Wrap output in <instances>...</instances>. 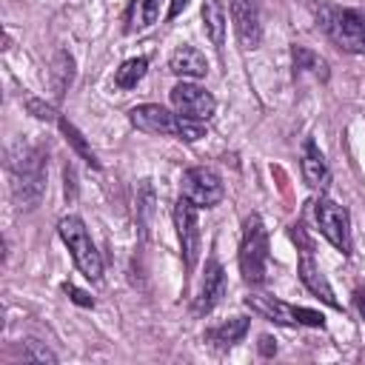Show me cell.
<instances>
[{
  "label": "cell",
  "instance_id": "obj_1",
  "mask_svg": "<svg viewBox=\"0 0 365 365\" xmlns=\"http://www.w3.org/2000/svg\"><path fill=\"white\" fill-rule=\"evenodd\" d=\"M9 171H11V194L14 202L26 211L37 208V202L46 194V154L37 145H17V151H11L9 160Z\"/></svg>",
  "mask_w": 365,
  "mask_h": 365
},
{
  "label": "cell",
  "instance_id": "obj_2",
  "mask_svg": "<svg viewBox=\"0 0 365 365\" xmlns=\"http://www.w3.org/2000/svg\"><path fill=\"white\" fill-rule=\"evenodd\" d=\"M128 120H131L134 128H140L145 134H165V137H177V140H185V143H197V140L205 137V125L202 123L188 120L182 114H171L168 108L154 106V103L131 108Z\"/></svg>",
  "mask_w": 365,
  "mask_h": 365
},
{
  "label": "cell",
  "instance_id": "obj_3",
  "mask_svg": "<svg viewBox=\"0 0 365 365\" xmlns=\"http://www.w3.org/2000/svg\"><path fill=\"white\" fill-rule=\"evenodd\" d=\"M240 271L242 279L251 285L265 282L268 274V234L259 214H248L242 222V242H240Z\"/></svg>",
  "mask_w": 365,
  "mask_h": 365
},
{
  "label": "cell",
  "instance_id": "obj_4",
  "mask_svg": "<svg viewBox=\"0 0 365 365\" xmlns=\"http://www.w3.org/2000/svg\"><path fill=\"white\" fill-rule=\"evenodd\" d=\"M57 231H60L63 242L68 245L71 259H74V265L83 271V277L91 279V282H100V279H103V259H100V254H97L91 237H88V231H86V222H83L80 217L68 214V217H63V220L57 222Z\"/></svg>",
  "mask_w": 365,
  "mask_h": 365
},
{
  "label": "cell",
  "instance_id": "obj_5",
  "mask_svg": "<svg viewBox=\"0 0 365 365\" xmlns=\"http://www.w3.org/2000/svg\"><path fill=\"white\" fill-rule=\"evenodd\" d=\"M319 26L325 34L351 54L365 51V14L354 9H322L319 11Z\"/></svg>",
  "mask_w": 365,
  "mask_h": 365
},
{
  "label": "cell",
  "instance_id": "obj_6",
  "mask_svg": "<svg viewBox=\"0 0 365 365\" xmlns=\"http://www.w3.org/2000/svg\"><path fill=\"white\" fill-rule=\"evenodd\" d=\"M245 305L254 314H259V317H265V319H271L277 325H311V328H322L325 325V317L319 311L297 308V305H288V302H282L277 297H268V294H248Z\"/></svg>",
  "mask_w": 365,
  "mask_h": 365
},
{
  "label": "cell",
  "instance_id": "obj_7",
  "mask_svg": "<svg viewBox=\"0 0 365 365\" xmlns=\"http://www.w3.org/2000/svg\"><path fill=\"white\" fill-rule=\"evenodd\" d=\"M180 197H185L191 205L197 208H214L222 197H225V188H222V180L214 168H205V165H197V168H188L180 180Z\"/></svg>",
  "mask_w": 365,
  "mask_h": 365
},
{
  "label": "cell",
  "instance_id": "obj_8",
  "mask_svg": "<svg viewBox=\"0 0 365 365\" xmlns=\"http://www.w3.org/2000/svg\"><path fill=\"white\" fill-rule=\"evenodd\" d=\"M314 214H317V225H319L322 237L336 251L351 254V220H348V211L342 205H336L334 200L322 197V200H317Z\"/></svg>",
  "mask_w": 365,
  "mask_h": 365
},
{
  "label": "cell",
  "instance_id": "obj_9",
  "mask_svg": "<svg viewBox=\"0 0 365 365\" xmlns=\"http://www.w3.org/2000/svg\"><path fill=\"white\" fill-rule=\"evenodd\" d=\"M174 225H177L185 271H194L200 259V222H197V205H191L185 197H180L174 205Z\"/></svg>",
  "mask_w": 365,
  "mask_h": 365
},
{
  "label": "cell",
  "instance_id": "obj_10",
  "mask_svg": "<svg viewBox=\"0 0 365 365\" xmlns=\"http://www.w3.org/2000/svg\"><path fill=\"white\" fill-rule=\"evenodd\" d=\"M171 103H174L177 114L188 117V120H197V123L208 120L217 108V100L211 97V91H205L197 83H177L171 88Z\"/></svg>",
  "mask_w": 365,
  "mask_h": 365
},
{
  "label": "cell",
  "instance_id": "obj_11",
  "mask_svg": "<svg viewBox=\"0 0 365 365\" xmlns=\"http://www.w3.org/2000/svg\"><path fill=\"white\" fill-rule=\"evenodd\" d=\"M228 11H231L234 31H237V40L242 43V48H257L262 40V20H259L257 0H231Z\"/></svg>",
  "mask_w": 365,
  "mask_h": 365
},
{
  "label": "cell",
  "instance_id": "obj_12",
  "mask_svg": "<svg viewBox=\"0 0 365 365\" xmlns=\"http://www.w3.org/2000/svg\"><path fill=\"white\" fill-rule=\"evenodd\" d=\"M225 297V271L217 259L205 262V277L200 282L197 299H194V314H208L220 305V299Z\"/></svg>",
  "mask_w": 365,
  "mask_h": 365
},
{
  "label": "cell",
  "instance_id": "obj_13",
  "mask_svg": "<svg viewBox=\"0 0 365 365\" xmlns=\"http://www.w3.org/2000/svg\"><path fill=\"white\" fill-rule=\"evenodd\" d=\"M299 279H302V285L314 294V297H319L325 305H331V308H339V302H336V297H334V288L328 285V279H325V274L319 271V265L314 262V257H311V248H305L302 251V257H299Z\"/></svg>",
  "mask_w": 365,
  "mask_h": 365
},
{
  "label": "cell",
  "instance_id": "obj_14",
  "mask_svg": "<svg viewBox=\"0 0 365 365\" xmlns=\"http://www.w3.org/2000/svg\"><path fill=\"white\" fill-rule=\"evenodd\" d=\"M245 334H248V319H245V317H231V319H225V322L208 328V331L202 334V339H205L211 348L225 351V348L237 345Z\"/></svg>",
  "mask_w": 365,
  "mask_h": 365
},
{
  "label": "cell",
  "instance_id": "obj_15",
  "mask_svg": "<svg viewBox=\"0 0 365 365\" xmlns=\"http://www.w3.org/2000/svg\"><path fill=\"white\" fill-rule=\"evenodd\" d=\"M168 68H171L177 77H205L208 60H205L202 51H197L194 46H180V48L171 54Z\"/></svg>",
  "mask_w": 365,
  "mask_h": 365
},
{
  "label": "cell",
  "instance_id": "obj_16",
  "mask_svg": "<svg viewBox=\"0 0 365 365\" xmlns=\"http://www.w3.org/2000/svg\"><path fill=\"white\" fill-rule=\"evenodd\" d=\"M302 177L311 188H325L328 185V165H325V157L322 151L308 140L305 143V151H302Z\"/></svg>",
  "mask_w": 365,
  "mask_h": 365
},
{
  "label": "cell",
  "instance_id": "obj_17",
  "mask_svg": "<svg viewBox=\"0 0 365 365\" xmlns=\"http://www.w3.org/2000/svg\"><path fill=\"white\" fill-rule=\"evenodd\" d=\"M202 29L211 40V46L222 48L225 40V9L220 0H202Z\"/></svg>",
  "mask_w": 365,
  "mask_h": 365
},
{
  "label": "cell",
  "instance_id": "obj_18",
  "mask_svg": "<svg viewBox=\"0 0 365 365\" xmlns=\"http://www.w3.org/2000/svg\"><path fill=\"white\" fill-rule=\"evenodd\" d=\"M291 60H294V71L297 74H314L322 83L328 80V63L317 51H311L305 46H294L291 48Z\"/></svg>",
  "mask_w": 365,
  "mask_h": 365
},
{
  "label": "cell",
  "instance_id": "obj_19",
  "mask_svg": "<svg viewBox=\"0 0 365 365\" xmlns=\"http://www.w3.org/2000/svg\"><path fill=\"white\" fill-rule=\"evenodd\" d=\"M157 9H160L157 0H131L128 17H125V31L134 34V31H145L148 26H154L157 23Z\"/></svg>",
  "mask_w": 365,
  "mask_h": 365
},
{
  "label": "cell",
  "instance_id": "obj_20",
  "mask_svg": "<svg viewBox=\"0 0 365 365\" xmlns=\"http://www.w3.org/2000/svg\"><path fill=\"white\" fill-rule=\"evenodd\" d=\"M145 68H148V60H145V57H131V60H125V63L117 68V74H114V86H117V88H134V86L145 77Z\"/></svg>",
  "mask_w": 365,
  "mask_h": 365
},
{
  "label": "cell",
  "instance_id": "obj_21",
  "mask_svg": "<svg viewBox=\"0 0 365 365\" xmlns=\"http://www.w3.org/2000/svg\"><path fill=\"white\" fill-rule=\"evenodd\" d=\"M60 131H63V137H66V140L74 145V151H77V154H80V157H83V160H86L91 168H100L97 154L91 151V145L86 143V137H83V134H80V131H77V128H74L68 120H60Z\"/></svg>",
  "mask_w": 365,
  "mask_h": 365
},
{
  "label": "cell",
  "instance_id": "obj_22",
  "mask_svg": "<svg viewBox=\"0 0 365 365\" xmlns=\"http://www.w3.org/2000/svg\"><path fill=\"white\" fill-rule=\"evenodd\" d=\"M26 108H29L37 120H57V111H54L48 103L37 100V97H29V100H26Z\"/></svg>",
  "mask_w": 365,
  "mask_h": 365
},
{
  "label": "cell",
  "instance_id": "obj_23",
  "mask_svg": "<svg viewBox=\"0 0 365 365\" xmlns=\"http://www.w3.org/2000/svg\"><path fill=\"white\" fill-rule=\"evenodd\" d=\"M23 356H26V359H37V362H54V359H57L48 348H37V342H34V339H29V342H26Z\"/></svg>",
  "mask_w": 365,
  "mask_h": 365
},
{
  "label": "cell",
  "instance_id": "obj_24",
  "mask_svg": "<svg viewBox=\"0 0 365 365\" xmlns=\"http://www.w3.org/2000/svg\"><path fill=\"white\" fill-rule=\"evenodd\" d=\"M63 291H66V294H68V297H71V299H74L77 305H86V308H91V305H94V299H91V297H88L86 291L74 288V285H63Z\"/></svg>",
  "mask_w": 365,
  "mask_h": 365
},
{
  "label": "cell",
  "instance_id": "obj_25",
  "mask_svg": "<svg viewBox=\"0 0 365 365\" xmlns=\"http://www.w3.org/2000/svg\"><path fill=\"white\" fill-rule=\"evenodd\" d=\"M259 354L262 356H274L277 354V342L271 336H259Z\"/></svg>",
  "mask_w": 365,
  "mask_h": 365
},
{
  "label": "cell",
  "instance_id": "obj_26",
  "mask_svg": "<svg viewBox=\"0 0 365 365\" xmlns=\"http://www.w3.org/2000/svg\"><path fill=\"white\" fill-rule=\"evenodd\" d=\"M185 6H188V0H171V6H168V20H171V17H177Z\"/></svg>",
  "mask_w": 365,
  "mask_h": 365
},
{
  "label": "cell",
  "instance_id": "obj_27",
  "mask_svg": "<svg viewBox=\"0 0 365 365\" xmlns=\"http://www.w3.org/2000/svg\"><path fill=\"white\" fill-rule=\"evenodd\" d=\"M354 302H356V308H359V314H362V319H365V288H356Z\"/></svg>",
  "mask_w": 365,
  "mask_h": 365
}]
</instances>
